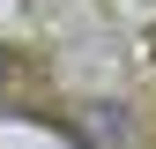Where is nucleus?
<instances>
[{"label": "nucleus", "mask_w": 156, "mask_h": 149, "mask_svg": "<svg viewBox=\"0 0 156 149\" xmlns=\"http://www.w3.org/2000/svg\"><path fill=\"white\" fill-rule=\"evenodd\" d=\"M0 74H8V52H0Z\"/></svg>", "instance_id": "1"}]
</instances>
